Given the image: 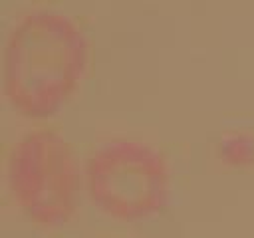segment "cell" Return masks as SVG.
Masks as SVG:
<instances>
[{"instance_id": "cell-1", "label": "cell", "mask_w": 254, "mask_h": 238, "mask_svg": "<svg viewBox=\"0 0 254 238\" xmlns=\"http://www.w3.org/2000/svg\"><path fill=\"white\" fill-rule=\"evenodd\" d=\"M91 60L83 26L56 8L22 14L6 32L2 93L26 119L58 115L77 93Z\"/></svg>"}, {"instance_id": "cell-3", "label": "cell", "mask_w": 254, "mask_h": 238, "mask_svg": "<svg viewBox=\"0 0 254 238\" xmlns=\"http://www.w3.org/2000/svg\"><path fill=\"white\" fill-rule=\"evenodd\" d=\"M6 186L28 222L42 230H58L73 220L85 194L83 165L62 133L32 129L8 151Z\"/></svg>"}, {"instance_id": "cell-2", "label": "cell", "mask_w": 254, "mask_h": 238, "mask_svg": "<svg viewBox=\"0 0 254 238\" xmlns=\"http://www.w3.org/2000/svg\"><path fill=\"white\" fill-rule=\"evenodd\" d=\"M83 188L89 204L121 224L159 216L173 192V169L167 155L137 137H111L83 161Z\"/></svg>"}, {"instance_id": "cell-4", "label": "cell", "mask_w": 254, "mask_h": 238, "mask_svg": "<svg viewBox=\"0 0 254 238\" xmlns=\"http://www.w3.org/2000/svg\"><path fill=\"white\" fill-rule=\"evenodd\" d=\"M218 159L234 169L254 167V135L244 131H230L218 141Z\"/></svg>"}]
</instances>
